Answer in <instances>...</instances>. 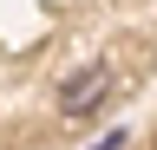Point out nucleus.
Here are the masks:
<instances>
[{
	"label": "nucleus",
	"mask_w": 157,
	"mask_h": 150,
	"mask_svg": "<svg viewBox=\"0 0 157 150\" xmlns=\"http://www.w3.org/2000/svg\"><path fill=\"white\" fill-rule=\"evenodd\" d=\"M105 98H111V72H105V65H85V72H72V79H66L59 111H66V118H92Z\"/></svg>",
	"instance_id": "obj_1"
}]
</instances>
